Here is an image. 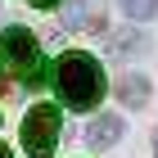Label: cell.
I'll return each mask as SVG.
<instances>
[{
  "instance_id": "1",
  "label": "cell",
  "mask_w": 158,
  "mask_h": 158,
  "mask_svg": "<svg viewBox=\"0 0 158 158\" xmlns=\"http://www.w3.org/2000/svg\"><path fill=\"white\" fill-rule=\"evenodd\" d=\"M54 86H59V95L68 109L86 113L95 109L99 99H104V68H99L95 54H86V50H68L54 68Z\"/></svg>"
},
{
  "instance_id": "2",
  "label": "cell",
  "mask_w": 158,
  "mask_h": 158,
  "mask_svg": "<svg viewBox=\"0 0 158 158\" xmlns=\"http://www.w3.org/2000/svg\"><path fill=\"white\" fill-rule=\"evenodd\" d=\"M0 54H5V63H9L27 86H45L41 45H36V36H32L27 27H5V36H0Z\"/></svg>"
},
{
  "instance_id": "3",
  "label": "cell",
  "mask_w": 158,
  "mask_h": 158,
  "mask_svg": "<svg viewBox=\"0 0 158 158\" xmlns=\"http://www.w3.org/2000/svg\"><path fill=\"white\" fill-rule=\"evenodd\" d=\"M59 131H63V113L54 104H32L23 118V149L32 158H50L59 145Z\"/></svg>"
},
{
  "instance_id": "4",
  "label": "cell",
  "mask_w": 158,
  "mask_h": 158,
  "mask_svg": "<svg viewBox=\"0 0 158 158\" xmlns=\"http://www.w3.org/2000/svg\"><path fill=\"white\" fill-rule=\"evenodd\" d=\"M122 131H127V127H122L118 113H99V118L86 122V140H90L95 149H113V145L122 140Z\"/></svg>"
},
{
  "instance_id": "5",
  "label": "cell",
  "mask_w": 158,
  "mask_h": 158,
  "mask_svg": "<svg viewBox=\"0 0 158 158\" xmlns=\"http://www.w3.org/2000/svg\"><path fill=\"white\" fill-rule=\"evenodd\" d=\"M118 95H122V104H131V109H140V104L149 99V81H145L140 73H127V77L118 81Z\"/></svg>"
},
{
  "instance_id": "6",
  "label": "cell",
  "mask_w": 158,
  "mask_h": 158,
  "mask_svg": "<svg viewBox=\"0 0 158 158\" xmlns=\"http://www.w3.org/2000/svg\"><path fill=\"white\" fill-rule=\"evenodd\" d=\"M145 45H149V41L140 36V32H122V36L113 41V50H118V59H131V54H140Z\"/></svg>"
},
{
  "instance_id": "7",
  "label": "cell",
  "mask_w": 158,
  "mask_h": 158,
  "mask_svg": "<svg viewBox=\"0 0 158 158\" xmlns=\"http://www.w3.org/2000/svg\"><path fill=\"white\" fill-rule=\"evenodd\" d=\"M127 18H154L158 14V0H122Z\"/></svg>"
},
{
  "instance_id": "8",
  "label": "cell",
  "mask_w": 158,
  "mask_h": 158,
  "mask_svg": "<svg viewBox=\"0 0 158 158\" xmlns=\"http://www.w3.org/2000/svg\"><path fill=\"white\" fill-rule=\"evenodd\" d=\"M32 5H36V9H54L59 0H32Z\"/></svg>"
},
{
  "instance_id": "9",
  "label": "cell",
  "mask_w": 158,
  "mask_h": 158,
  "mask_svg": "<svg viewBox=\"0 0 158 158\" xmlns=\"http://www.w3.org/2000/svg\"><path fill=\"white\" fill-rule=\"evenodd\" d=\"M0 158H14V154H9V145H0Z\"/></svg>"
},
{
  "instance_id": "10",
  "label": "cell",
  "mask_w": 158,
  "mask_h": 158,
  "mask_svg": "<svg viewBox=\"0 0 158 158\" xmlns=\"http://www.w3.org/2000/svg\"><path fill=\"white\" fill-rule=\"evenodd\" d=\"M154 154H158V131H154Z\"/></svg>"
}]
</instances>
